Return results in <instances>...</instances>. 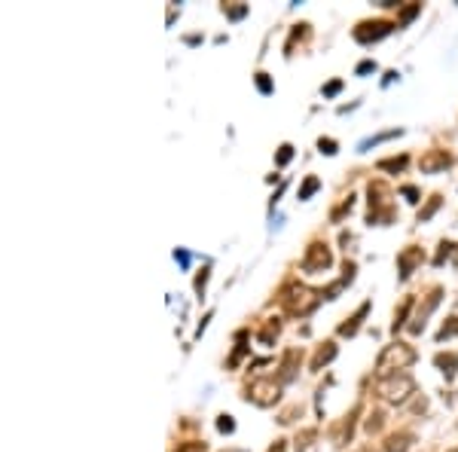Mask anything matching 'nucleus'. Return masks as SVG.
Returning <instances> with one entry per match:
<instances>
[{
	"instance_id": "obj_1",
	"label": "nucleus",
	"mask_w": 458,
	"mask_h": 452,
	"mask_svg": "<svg viewBox=\"0 0 458 452\" xmlns=\"http://www.w3.org/2000/svg\"><path fill=\"white\" fill-rule=\"evenodd\" d=\"M281 303H284V309H287L290 315H309V312L321 303V293L302 287V284H287Z\"/></svg>"
},
{
	"instance_id": "obj_2",
	"label": "nucleus",
	"mask_w": 458,
	"mask_h": 452,
	"mask_svg": "<svg viewBox=\"0 0 458 452\" xmlns=\"http://www.w3.org/2000/svg\"><path fill=\"white\" fill-rule=\"evenodd\" d=\"M415 361V352L409 349V346H403V343H394V346H388L385 352L379 355V379H385L388 373H394V370H403V367H409Z\"/></svg>"
},
{
	"instance_id": "obj_3",
	"label": "nucleus",
	"mask_w": 458,
	"mask_h": 452,
	"mask_svg": "<svg viewBox=\"0 0 458 452\" xmlns=\"http://www.w3.org/2000/svg\"><path fill=\"white\" fill-rule=\"evenodd\" d=\"M415 391V382L409 379V376H385V379H379V394L385 397V400H391V403H400V400H406L409 394Z\"/></svg>"
},
{
	"instance_id": "obj_4",
	"label": "nucleus",
	"mask_w": 458,
	"mask_h": 452,
	"mask_svg": "<svg viewBox=\"0 0 458 452\" xmlns=\"http://www.w3.org/2000/svg\"><path fill=\"white\" fill-rule=\"evenodd\" d=\"M330 251H327V245H312L309 251H305V257H302V269L305 272H324L327 266H330Z\"/></svg>"
},
{
	"instance_id": "obj_5",
	"label": "nucleus",
	"mask_w": 458,
	"mask_h": 452,
	"mask_svg": "<svg viewBox=\"0 0 458 452\" xmlns=\"http://www.w3.org/2000/svg\"><path fill=\"white\" fill-rule=\"evenodd\" d=\"M385 34H391V25H388V22H364V25L355 28V40L370 43V40H382Z\"/></svg>"
},
{
	"instance_id": "obj_6",
	"label": "nucleus",
	"mask_w": 458,
	"mask_h": 452,
	"mask_svg": "<svg viewBox=\"0 0 458 452\" xmlns=\"http://www.w3.org/2000/svg\"><path fill=\"white\" fill-rule=\"evenodd\" d=\"M248 397H254L260 406H269L272 400H278V385H275V382H257Z\"/></svg>"
},
{
	"instance_id": "obj_7",
	"label": "nucleus",
	"mask_w": 458,
	"mask_h": 452,
	"mask_svg": "<svg viewBox=\"0 0 458 452\" xmlns=\"http://www.w3.org/2000/svg\"><path fill=\"white\" fill-rule=\"evenodd\" d=\"M415 263H422V251H418V248H409V251L400 254V278H409V275H412Z\"/></svg>"
},
{
	"instance_id": "obj_8",
	"label": "nucleus",
	"mask_w": 458,
	"mask_h": 452,
	"mask_svg": "<svg viewBox=\"0 0 458 452\" xmlns=\"http://www.w3.org/2000/svg\"><path fill=\"white\" fill-rule=\"evenodd\" d=\"M452 159L443 153V150H434V153H428L425 159H422V171H428V174H434V171H440V168H446Z\"/></svg>"
},
{
	"instance_id": "obj_9",
	"label": "nucleus",
	"mask_w": 458,
	"mask_h": 452,
	"mask_svg": "<svg viewBox=\"0 0 458 452\" xmlns=\"http://www.w3.org/2000/svg\"><path fill=\"white\" fill-rule=\"evenodd\" d=\"M367 312H370V303H364V306L358 309V315H355L349 324H342V327H339V333H342V336H352V333L361 327V321H364V315H367Z\"/></svg>"
},
{
	"instance_id": "obj_10",
	"label": "nucleus",
	"mask_w": 458,
	"mask_h": 452,
	"mask_svg": "<svg viewBox=\"0 0 458 452\" xmlns=\"http://www.w3.org/2000/svg\"><path fill=\"white\" fill-rule=\"evenodd\" d=\"M336 358V346L333 343H327L324 349H318V355H315V361H312V370H321L327 361H333Z\"/></svg>"
},
{
	"instance_id": "obj_11",
	"label": "nucleus",
	"mask_w": 458,
	"mask_h": 452,
	"mask_svg": "<svg viewBox=\"0 0 458 452\" xmlns=\"http://www.w3.org/2000/svg\"><path fill=\"white\" fill-rule=\"evenodd\" d=\"M437 367L446 373V379H452L455 367H458V355H437Z\"/></svg>"
},
{
	"instance_id": "obj_12",
	"label": "nucleus",
	"mask_w": 458,
	"mask_h": 452,
	"mask_svg": "<svg viewBox=\"0 0 458 452\" xmlns=\"http://www.w3.org/2000/svg\"><path fill=\"white\" fill-rule=\"evenodd\" d=\"M409 443H412V434H394L391 440H388V452H406L409 449Z\"/></svg>"
},
{
	"instance_id": "obj_13",
	"label": "nucleus",
	"mask_w": 458,
	"mask_h": 452,
	"mask_svg": "<svg viewBox=\"0 0 458 452\" xmlns=\"http://www.w3.org/2000/svg\"><path fill=\"white\" fill-rule=\"evenodd\" d=\"M403 165H406V156H397V159H382V162H379V168H382V171H400Z\"/></svg>"
},
{
	"instance_id": "obj_14",
	"label": "nucleus",
	"mask_w": 458,
	"mask_h": 452,
	"mask_svg": "<svg viewBox=\"0 0 458 452\" xmlns=\"http://www.w3.org/2000/svg\"><path fill=\"white\" fill-rule=\"evenodd\" d=\"M409 309H412V299H406V303L400 306V312L394 315V333H397V330L403 327V321H406V315H409Z\"/></svg>"
},
{
	"instance_id": "obj_15",
	"label": "nucleus",
	"mask_w": 458,
	"mask_h": 452,
	"mask_svg": "<svg viewBox=\"0 0 458 452\" xmlns=\"http://www.w3.org/2000/svg\"><path fill=\"white\" fill-rule=\"evenodd\" d=\"M318 186H321V180H318V177H309V180L302 183V190H299V199H309V196L318 190Z\"/></svg>"
},
{
	"instance_id": "obj_16",
	"label": "nucleus",
	"mask_w": 458,
	"mask_h": 452,
	"mask_svg": "<svg viewBox=\"0 0 458 452\" xmlns=\"http://www.w3.org/2000/svg\"><path fill=\"white\" fill-rule=\"evenodd\" d=\"M458 333V318H452V324H443V330L437 333V339L443 343V339H449V336H455Z\"/></svg>"
},
{
	"instance_id": "obj_17",
	"label": "nucleus",
	"mask_w": 458,
	"mask_h": 452,
	"mask_svg": "<svg viewBox=\"0 0 458 452\" xmlns=\"http://www.w3.org/2000/svg\"><path fill=\"white\" fill-rule=\"evenodd\" d=\"M275 336H278V324H269V327H266V330L260 333V343H266V346H269Z\"/></svg>"
},
{
	"instance_id": "obj_18",
	"label": "nucleus",
	"mask_w": 458,
	"mask_h": 452,
	"mask_svg": "<svg viewBox=\"0 0 458 452\" xmlns=\"http://www.w3.org/2000/svg\"><path fill=\"white\" fill-rule=\"evenodd\" d=\"M437 208H440V196H434V199H431V202H428V208H425V211H422V214H418V220H428V217H431V214H434V211H437Z\"/></svg>"
},
{
	"instance_id": "obj_19",
	"label": "nucleus",
	"mask_w": 458,
	"mask_h": 452,
	"mask_svg": "<svg viewBox=\"0 0 458 452\" xmlns=\"http://www.w3.org/2000/svg\"><path fill=\"white\" fill-rule=\"evenodd\" d=\"M318 147H321V153H327V156H333V153H336V141H330V138H321V141H318Z\"/></svg>"
},
{
	"instance_id": "obj_20",
	"label": "nucleus",
	"mask_w": 458,
	"mask_h": 452,
	"mask_svg": "<svg viewBox=\"0 0 458 452\" xmlns=\"http://www.w3.org/2000/svg\"><path fill=\"white\" fill-rule=\"evenodd\" d=\"M217 428H220L223 434H229V431H233V428H236V422H233V416H220V422H217Z\"/></svg>"
},
{
	"instance_id": "obj_21",
	"label": "nucleus",
	"mask_w": 458,
	"mask_h": 452,
	"mask_svg": "<svg viewBox=\"0 0 458 452\" xmlns=\"http://www.w3.org/2000/svg\"><path fill=\"white\" fill-rule=\"evenodd\" d=\"M290 156H293V147H290V144H284V147H281V153H278V165H287V162H290Z\"/></svg>"
},
{
	"instance_id": "obj_22",
	"label": "nucleus",
	"mask_w": 458,
	"mask_h": 452,
	"mask_svg": "<svg viewBox=\"0 0 458 452\" xmlns=\"http://www.w3.org/2000/svg\"><path fill=\"white\" fill-rule=\"evenodd\" d=\"M257 86H260V92H272V83L266 73H257Z\"/></svg>"
},
{
	"instance_id": "obj_23",
	"label": "nucleus",
	"mask_w": 458,
	"mask_h": 452,
	"mask_svg": "<svg viewBox=\"0 0 458 452\" xmlns=\"http://www.w3.org/2000/svg\"><path fill=\"white\" fill-rule=\"evenodd\" d=\"M418 10H422V7H418V4H412V7H406V10H403V16H400V22H409V19H412V16L418 13Z\"/></svg>"
},
{
	"instance_id": "obj_24",
	"label": "nucleus",
	"mask_w": 458,
	"mask_h": 452,
	"mask_svg": "<svg viewBox=\"0 0 458 452\" xmlns=\"http://www.w3.org/2000/svg\"><path fill=\"white\" fill-rule=\"evenodd\" d=\"M403 196H406L409 202H418V190H415V186H403Z\"/></svg>"
},
{
	"instance_id": "obj_25",
	"label": "nucleus",
	"mask_w": 458,
	"mask_h": 452,
	"mask_svg": "<svg viewBox=\"0 0 458 452\" xmlns=\"http://www.w3.org/2000/svg\"><path fill=\"white\" fill-rule=\"evenodd\" d=\"M174 260L180 263V266H189V254L186 251H174Z\"/></svg>"
},
{
	"instance_id": "obj_26",
	"label": "nucleus",
	"mask_w": 458,
	"mask_h": 452,
	"mask_svg": "<svg viewBox=\"0 0 458 452\" xmlns=\"http://www.w3.org/2000/svg\"><path fill=\"white\" fill-rule=\"evenodd\" d=\"M370 70H376V61H361L358 64V73H370Z\"/></svg>"
},
{
	"instance_id": "obj_27",
	"label": "nucleus",
	"mask_w": 458,
	"mask_h": 452,
	"mask_svg": "<svg viewBox=\"0 0 458 452\" xmlns=\"http://www.w3.org/2000/svg\"><path fill=\"white\" fill-rule=\"evenodd\" d=\"M339 89H342V83H339V80H333V83H330V86H327V89H324V95H327V98H330V95H336V92H339Z\"/></svg>"
},
{
	"instance_id": "obj_28",
	"label": "nucleus",
	"mask_w": 458,
	"mask_h": 452,
	"mask_svg": "<svg viewBox=\"0 0 458 452\" xmlns=\"http://www.w3.org/2000/svg\"><path fill=\"white\" fill-rule=\"evenodd\" d=\"M248 13V7H236V10H229V19H242Z\"/></svg>"
},
{
	"instance_id": "obj_29",
	"label": "nucleus",
	"mask_w": 458,
	"mask_h": 452,
	"mask_svg": "<svg viewBox=\"0 0 458 452\" xmlns=\"http://www.w3.org/2000/svg\"><path fill=\"white\" fill-rule=\"evenodd\" d=\"M205 281H208V272H202V275L196 278V290H202V287H205Z\"/></svg>"
},
{
	"instance_id": "obj_30",
	"label": "nucleus",
	"mask_w": 458,
	"mask_h": 452,
	"mask_svg": "<svg viewBox=\"0 0 458 452\" xmlns=\"http://www.w3.org/2000/svg\"><path fill=\"white\" fill-rule=\"evenodd\" d=\"M394 80H397V70H388V73H385V86L394 83Z\"/></svg>"
},
{
	"instance_id": "obj_31",
	"label": "nucleus",
	"mask_w": 458,
	"mask_h": 452,
	"mask_svg": "<svg viewBox=\"0 0 458 452\" xmlns=\"http://www.w3.org/2000/svg\"><path fill=\"white\" fill-rule=\"evenodd\" d=\"M272 452H287V449H284V443H275V446H272Z\"/></svg>"
},
{
	"instance_id": "obj_32",
	"label": "nucleus",
	"mask_w": 458,
	"mask_h": 452,
	"mask_svg": "<svg viewBox=\"0 0 458 452\" xmlns=\"http://www.w3.org/2000/svg\"><path fill=\"white\" fill-rule=\"evenodd\" d=\"M358 452H373V449H370V446H364V449H358Z\"/></svg>"
},
{
	"instance_id": "obj_33",
	"label": "nucleus",
	"mask_w": 458,
	"mask_h": 452,
	"mask_svg": "<svg viewBox=\"0 0 458 452\" xmlns=\"http://www.w3.org/2000/svg\"><path fill=\"white\" fill-rule=\"evenodd\" d=\"M455 263H458V254H455Z\"/></svg>"
},
{
	"instance_id": "obj_34",
	"label": "nucleus",
	"mask_w": 458,
	"mask_h": 452,
	"mask_svg": "<svg viewBox=\"0 0 458 452\" xmlns=\"http://www.w3.org/2000/svg\"><path fill=\"white\" fill-rule=\"evenodd\" d=\"M452 452H458V449H452Z\"/></svg>"
}]
</instances>
